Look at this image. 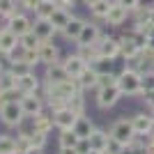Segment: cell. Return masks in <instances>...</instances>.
<instances>
[{
    "mask_svg": "<svg viewBox=\"0 0 154 154\" xmlns=\"http://www.w3.org/2000/svg\"><path fill=\"white\" fill-rule=\"evenodd\" d=\"M117 85L122 94L127 97H136L143 92V74L136 67H124L120 74H117Z\"/></svg>",
    "mask_w": 154,
    "mask_h": 154,
    "instance_id": "obj_1",
    "label": "cell"
},
{
    "mask_svg": "<svg viewBox=\"0 0 154 154\" xmlns=\"http://www.w3.org/2000/svg\"><path fill=\"white\" fill-rule=\"evenodd\" d=\"M26 117L28 115H26V110H23V106H21V99L19 101H7V103L0 106V120H2V124H7V127L19 129Z\"/></svg>",
    "mask_w": 154,
    "mask_h": 154,
    "instance_id": "obj_2",
    "label": "cell"
},
{
    "mask_svg": "<svg viewBox=\"0 0 154 154\" xmlns=\"http://www.w3.org/2000/svg\"><path fill=\"white\" fill-rule=\"evenodd\" d=\"M120 97H122V90H120V85L115 83V85H106V88H97L94 101L101 110H108L120 101Z\"/></svg>",
    "mask_w": 154,
    "mask_h": 154,
    "instance_id": "obj_3",
    "label": "cell"
},
{
    "mask_svg": "<svg viewBox=\"0 0 154 154\" xmlns=\"http://www.w3.org/2000/svg\"><path fill=\"white\" fill-rule=\"evenodd\" d=\"M115 140H120L122 145H127L129 147V143L134 140V136H136V129H134V122H131V117H124V120H117L113 127H110V131H108Z\"/></svg>",
    "mask_w": 154,
    "mask_h": 154,
    "instance_id": "obj_4",
    "label": "cell"
},
{
    "mask_svg": "<svg viewBox=\"0 0 154 154\" xmlns=\"http://www.w3.org/2000/svg\"><path fill=\"white\" fill-rule=\"evenodd\" d=\"M21 106H23V110H26L28 117H35L46 108V99L39 94V92H30V94L21 97Z\"/></svg>",
    "mask_w": 154,
    "mask_h": 154,
    "instance_id": "obj_5",
    "label": "cell"
},
{
    "mask_svg": "<svg viewBox=\"0 0 154 154\" xmlns=\"http://www.w3.org/2000/svg\"><path fill=\"white\" fill-rule=\"evenodd\" d=\"M129 16H131V12H129L124 5H110V9H108V14H106L103 21H106L110 28H120V26L127 23Z\"/></svg>",
    "mask_w": 154,
    "mask_h": 154,
    "instance_id": "obj_6",
    "label": "cell"
},
{
    "mask_svg": "<svg viewBox=\"0 0 154 154\" xmlns=\"http://www.w3.org/2000/svg\"><path fill=\"white\" fill-rule=\"evenodd\" d=\"M53 117H55V129H58V131L60 129H74V124H76V120H78V113H74L69 106H64V108L55 110Z\"/></svg>",
    "mask_w": 154,
    "mask_h": 154,
    "instance_id": "obj_7",
    "label": "cell"
},
{
    "mask_svg": "<svg viewBox=\"0 0 154 154\" xmlns=\"http://www.w3.org/2000/svg\"><path fill=\"white\" fill-rule=\"evenodd\" d=\"M39 60H42V64L60 62V48L53 44V39H46L39 44Z\"/></svg>",
    "mask_w": 154,
    "mask_h": 154,
    "instance_id": "obj_8",
    "label": "cell"
},
{
    "mask_svg": "<svg viewBox=\"0 0 154 154\" xmlns=\"http://www.w3.org/2000/svg\"><path fill=\"white\" fill-rule=\"evenodd\" d=\"M101 30H99V26H94V23H85L83 32H81V37H78L76 46H90V44H99V39H101Z\"/></svg>",
    "mask_w": 154,
    "mask_h": 154,
    "instance_id": "obj_9",
    "label": "cell"
},
{
    "mask_svg": "<svg viewBox=\"0 0 154 154\" xmlns=\"http://www.w3.org/2000/svg\"><path fill=\"white\" fill-rule=\"evenodd\" d=\"M32 30H35V35H37L42 42H46V39H53L55 37V26L51 23V19H35V23H32Z\"/></svg>",
    "mask_w": 154,
    "mask_h": 154,
    "instance_id": "obj_10",
    "label": "cell"
},
{
    "mask_svg": "<svg viewBox=\"0 0 154 154\" xmlns=\"http://www.w3.org/2000/svg\"><path fill=\"white\" fill-rule=\"evenodd\" d=\"M46 81H51V83H64L69 76V71L64 69L62 62H53V64H46V74H44Z\"/></svg>",
    "mask_w": 154,
    "mask_h": 154,
    "instance_id": "obj_11",
    "label": "cell"
},
{
    "mask_svg": "<svg viewBox=\"0 0 154 154\" xmlns=\"http://www.w3.org/2000/svg\"><path fill=\"white\" fill-rule=\"evenodd\" d=\"M19 44H21V37L14 30H9V28H7V30H0V51L5 53V55H9Z\"/></svg>",
    "mask_w": 154,
    "mask_h": 154,
    "instance_id": "obj_12",
    "label": "cell"
},
{
    "mask_svg": "<svg viewBox=\"0 0 154 154\" xmlns=\"http://www.w3.org/2000/svg\"><path fill=\"white\" fill-rule=\"evenodd\" d=\"M32 127H35V131L51 134V129L55 127V117H53V113H46V110H42L39 115L32 117Z\"/></svg>",
    "mask_w": 154,
    "mask_h": 154,
    "instance_id": "obj_13",
    "label": "cell"
},
{
    "mask_svg": "<svg viewBox=\"0 0 154 154\" xmlns=\"http://www.w3.org/2000/svg\"><path fill=\"white\" fill-rule=\"evenodd\" d=\"M9 30H14L19 37H23L26 32L32 30V21L28 19L26 14H16V12H14L12 14V21H9Z\"/></svg>",
    "mask_w": 154,
    "mask_h": 154,
    "instance_id": "obj_14",
    "label": "cell"
},
{
    "mask_svg": "<svg viewBox=\"0 0 154 154\" xmlns=\"http://www.w3.org/2000/svg\"><path fill=\"white\" fill-rule=\"evenodd\" d=\"M85 23H88V21L78 19V16H71V21L67 23V28L62 30V37L69 39V42H78V37H81V32H83Z\"/></svg>",
    "mask_w": 154,
    "mask_h": 154,
    "instance_id": "obj_15",
    "label": "cell"
},
{
    "mask_svg": "<svg viewBox=\"0 0 154 154\" xmlns=\"http://www.w3.org/2000/svg\"><path fill=\"white\" fill-rule=\"evenodd\" d=\"M62 64H64V69L69 71V76H74V78H78L81 76V71L88 67V62H85L78 53H74V55H67V58L62 60Z\"/></svg>",
    "mask_w": 154,
    "mask_h": 154,
    "instance_id": "obj_16",
    "label": "cell"
},
{
    "mask_svg": "<svg viewBox=\"0 0 154 154\" xmlns=\"http://www.w3.org/2000/svg\"><path fill=\"white\" fill-rule=\"evenodd\" d=\"M42 83H44V81H39L37 74H35V71H30V74H26V76H21V78H19V90L23 92V94H30V92H39Z\"/></svg>",
    "mask_w": 154,
    "mask_h": 154,
    "instance_id": "obj_17",
    "label": "cell"
},
{
    "mask_svg": "<svg viewBox=\"0 0 154 154\" xmlns=\"http://www.w3.org/2000/svg\"><path fill=\"white\" fill-rule=\"evenodd\" d=\"M131 122H134V129H136V134H149V129H152L154 124V117L152 113H136L134 117H131Z\"/></svg>",
    "mask_w": 154,
    "mask_h": 154,
    "instance_id": "obj_18",
    "label": "cell"
},
{
    "mask_svg": "<svg viewBox=\"0 0 154 154\" xmlns=\"http://www.w3.org/2000/svg\"><path fill=\"white\" fill-rule=\"evenodd\" d=\"M140 53H143V48L136 44L134 39H131V37H124L122 48H120V58H124V60H138Z\"/></svg>",
    "mask_w": 154,
    "mask_h": 154,
    "instance_id": "obj_19",
    "label": "cell"
},
{
    "mask_svg": "<svg viewBox=\"0 0 154 154\" xmlns=\"http://www.w3.org/2000/svg\"><path fill=\"white\" fill-rule=\"evenodd\" d=\"M97 81H99V74L94 71L92 64H88L83 71H81V76H78V83L83 90H90V88H97Z\"/></svg>",
    "mask_w": 154,
    "mask_h": 154,
    "instance_id": "obj_20",
    "label": "cell"
},
{
    "mask_svg": "<svg viewBox=\"0 0 154 154\" xmlns=\"http://www.w3.org/2000/svg\"><path fill=\"white\" fill-rule=\"evenodd\" d=\"M94 124H92V120L90 117H85V115H78V120H76V124H74V131L78 134V138H90V134L94 131Z\"/></svg>",
    "mask_w": 154,
    "mask_h": 154,
    "instance_id": "obj_21",
    "label": "cell"
},
{
    "mask_svg": "<svg viewBox=\"0 0 154 154\" xmlns=\"http://www.w3.org/2000/svg\"><path fill=\"white\" fill-rule=\"evenodd\" d=\"M69 21H71V12H69V9H62V7H58V9L53 12V16H51V23L55 26L58 32H62Z\"/></svg>",
    "mask_w": 154,
    "mask_h": 154,
    "instance_id": "obj_22",
    "label": "cell"
},
{
    "mask_svg": "<svg viewBox=\"0 0 154 154\" xmlns=\"http://www.w3.org/2000/svg\"><path fill=\"white\" fill-rule=\"evenodd\" d=\"M108 140H110V134H106L103 129H94L90 134V145H92V149H106V145H108Z\"/></svg>",
    "mask_w": 154,
    "mask_h": 154,
    "instance_id": "obj_23",
    "label": "cell"
},
{
    "mask_svg": "<svg viewBox=\"0 0 154 154\" xmlns=\"http://www.w3.org/2000/svg\"><path fill=\"white\" fill-rule=\"evenodd\" d=\"M78 140H81V138H78V134L74 129H60V136H58L60 147H76Z\"/></svg>",
    "mask_w": 154,
    "mask_h": 154,
    "instance_id": "obj_24",
    "label": "cell"
},
{
    "mask_svg": "<svg viewBox=\"0 0 154 154\" xmlns=\"http://www.w3.org/2000/svg\"><path fill=\"white\" fill-rule=\"evenodd\" d=\"M55 9H58L55 0H42L37 5V9H35V19H51Z\"/></svg>",
    "mask_w": 154,
    "mask_h": 154,
    "instance_id": "obj_25",
    "label": "cell"
},
{
    "mask_svg": "<svg viewBox=\"0 0 154 154\" xmlns=\"http://www.w3.org/2000/svg\"><path fill=\"white\" fill-rule=\"evenodd\" d=\"M76 53H78V55H81V58H83L88 64H92L97 58H99V55H101V53H99V46H97V44H90V46H76Z\"/></svg>",
    "mask_w": 154,
    "mask_h": 154,
    "instance_id": "obj_26",
    "label": "cell"
},
{
    "mask_svg": "<svg viewBox=\"0 0 154 154\" xmlns=\"http://www.w3.org/2000/svg\"><path fill=\"white\" fill-rule=\"evenodd\" d=\"M14 88H19V78L12 74V69L0 71V90L7 92V90H14Z\"/></svg>",
    "mask_w": 154,
    "mask_h": 154,
    "instance_id": "obj_27",
    "label": "cell"
},
{
    "mask_svg": "<svg viewBox=\"0 0 154 154\" xmlns=\"http://www.w3.org/2000/svg\"><path fill=\"white\" fill-rule=\"evenodd\" d=\"M113 64H115V58H106V55H99V58L92 62L97 74H113Z\"/></svg>",
    "mask_w": 154,
    "mask_h": 154,
    "instance_id": "obj_28",
    "label": "cell"
},
{
    "mask_svg": "<svg viewBox=\"0 0 154 154\" xmlns=\"http://www.w3.org/2000/svg\"><path fill=\"white\" fill-rule=\"evenodd\" d=\"M16 152H19L16 138H12L7 134H0V154H16Z\"/></svg>",
    "mask_w": 154,
    "mask_h": 154,
    "instance_id": "obj_29",
    "label": "cell"
},
{
    "mask_svg": "<svg viewBox=\"0 0 154 154\" xmlns=\"http://www.w3.org/2000/svg\"><path fill=\"white\" fill-rule=\"evenodd\" d=\"M9 69H12V74L16 78H21V76H26V74H30V71H35V67L28 64L26 60H14V62H9Z\"/></svg>",
    "mask_w": 154,
    "mask_h": 154,
    "instance_id": "obj_30",
    "label": "cell"
},
{
    "mask_svg": "<svg viewBox=\"0 0 154 154\" xmlns=\"http://www.w3.org/2000/svg\"><path fill=\"white\" fill-rule=\"evenodd\" d=\"M67 106H69L74 113H78V115H85V97H83V90L76 92L74 97H69V101H67Z\"/></svg>",
    "mask_w": 154,
    "mask_h": 154,
    "instance_id": "obj_31",
    "label": "cell"
},
{
    "mask_svg": "<svg viewBox=\"0 0 154 154\" xmlns=\"http://www.w3.org/2000/svg\"><path fill=\"white\" fill-rule=\"evenodd\" d=\"M108 9H110V2H108V0H99V2H94V5L90 7V14L94 16V19H106Z\"/></svg>",
    "mask_w": 154,
    "mask_h": 154,
    "instance_id": "obj_32",
    "label": "cell"
},
{
    "mask_svg": "<svg viewBox=\"0 0 154 154\" xmlns=\"http://www.w3.org/2000/svg\"><path fill=\"white\" fill-rule=\"evenodd\" d=\"M39 44H42V39L35 35V30L26 32V35L21 37V46H23V48H39Z\"/></svg>",
    "mask_w": 154,
    "mask_h": 154,
    "instance_id": "obj_33",
    "label": "cell"
},
{
    "mask_svg": "<svg viewBox=\"0 0 154 154\" xmlns=\"http://www.w3.org/2000/svg\"><path fill=\"white\" fill-rule=\"evenodd\" d=\"M46 140H48V134H42V131H35V134L30 136V143H32V147H42V149H44Z\"/></svg>",
    "mask_w": 154,
    "mask_h": 154,
    "instance_id": "obj_34",
    "label": "cell"
},
{
    "mask_svg": "<svg viewBox=\"0 0 154 154\" xmlns=\"http://www.w3.org/2000/svg\"><path fill=\"white\" fill-rule=\"evenodd\" d=\"M117 83V74H99L97 88H106V85H115Z\"/></svg>",
    "mask_w": 154,
    "mask_h": 154,
    "instance_id": "obj_35",
    "label": "cell"
},
{
    "mask_svg": "<svg viewBox=\"0 0 154 154\" xmlns=\"http://www.w3.org/2000/svg\"><path fill=\"white\" fill-rule=\"evenodd\" d=\"M16 2H19V0H0V14L12 16V14L16 12Z\"/></svg>",
    "mask_w": 154,
    "mask_h": 154,
    "instance_id": "obj_36",
    "label": "cell"
},
{
    "mask_svg": "<svg viewBox=\"0 0 154 154\" xmlns=\"http://www.w3.org/2000/svg\"><path fill=\"white\" fill-rule=\"evenodd\" d=\"M149 90H154V74H143V92H149Z\"/></svg>",
    "mask_w": 154,
    "mask_h": 154,
    "instance_id": "obj_37",
    "label": "cell"
},
{
    "mask_svg": "<svg viewBox=\"0 0 154 154\" xmlns=\"http://www.w3.org/2000/svg\"><path fill=\"white\" fill-rule=\"evenodd\" d=\"M76 149H78V154H88V152L92 149L90 138H81V140H78V145H76Z\"/></svg>",
    "mask_w": 154,
    "mask_h": 154,
    "instance_id": "obj_38",
    "label": "cell"
},
{
    "mask_svg": "<svg viewBox=\"0 0 154 154\" xmlns=\"http://www.w3.org/2000/svg\"><path fill=\"white\" fill-rule=\"evenodd\" d=\"M143 101H145V106H147V108H154V90L143 92Z\"/></svg>",
    "mask_w": 154,
    "mask_h": 154,
    "instance_id": "obj_39",
    "label": "cell"
},
{
    "mask_svg": "<svg viewBox=\"0 0 154 154\" xmlns=\"http://www.w3.org/2000/svg\"><path fill=\"white\" fill-rule=\"evenodd\" d=\"M120 5H124V7L129 9V12H134L136 7L140 5V0H120Z\"/></svg>",
    "mask_w": 154,
    "mask_h": 154,
    "instance_id": "obj_40",
    "label": "cell"
},
{
    "mask_svg": "<svg viewBox=\"0 0 154 154\" xmlns=\"http://www.w3.org/2000/svg\"><path fill=\"white\" fill-rule=\"evenodd\" d=\"M39 2H42V0H21V5L26 7V9H30V12H35V9H37Z\"/></svg>",
    "mask_w": 154,
    "mask_h": 154,
    "instance_id": "obj_41",
    "label": "cell"
},
{
    "mask_svg": "<svg viewBox=\"0 0 154 154\" xmlns=\"http://www.w3.org/2000/svg\"><path fill=\"white\" fill-rule=\"evenodd\" d=\"M55 5L62 9H74V0H55Z\"/></svg>",
    "mask_w": 154,
    "mask_h": 154,
    "instance_id": "obj_42",
    "label": "cell"
},
{
    "mask_svg": "<svg viewBox=\"0 0 154 154\" xmlns=\"http://www.w3.org/2000/svg\"><path fill=\"white\" fill-rule=\"evenodd\" d=\"M58 154H78V149L76 147H60Z\"/></svg>",
    "mask_w": 154,
    "mask_h": 154,
    "instance_id": "obj_43",
    "label": "cell"
},
{
    "mask_svg": "<svg viewBox=\"0 0 154 154\" xmlns=\"http://www.w3.org/2000/svg\"><path fill=\"white\" fill-rule=\"evenodd\" d=\"M138 7H147V9H154V0H140Z\"/></svg>",
    "mask_w": 154,
    "mask_h": 154,
    "instance_id": "obj_44",
    "label": "cell"
},
{
    "mask_svg": "<svg viewBox=\"0 0 154 154\" xmlns=\"http://www.w3.org/2000/svg\"><path fill=\"white\" fill-rule=\"evenodd\" d=\"M26 154H44V149H42V147H30Z\"/></svg>",
    "mask_w": 154,
    "mask_h": 154,
    "instance_id": "obj_45",
    "label": "cell"
},
{
    "mask_svg": "<svg viewBox=\"0 0 154 154\" xmlns=\"http://www.w3.org/2000/svg\"><path fill=\"white\" fill-rule=\"evenodd\" d=\"M94 2H99V0H83V5H85V7H88V9H90V7H92V5H94Z\"/></svg>",
    "mask_w": 154,
    "mask_h": 154,
    "instance_id": "obj_46",
    "label": "cell"
},
{
    "mask_svg": "<svg viewBox=\"0 0 154 154\" xmlns=\"http://www.w3.org/2000/svg\"><path fill=\"white\" fill-rule=\"evenodd\" d=\"M147 152H149V154H154V138L149 140V145H147Z\"/></svg>",
    "mask_w": 154,
    "mask_h": 154,
    "instance_id": "obj_47",
    "label": "cell"
},
{
    "mask_svg": "<svg viewBox=\"0 0 154 154\" xmlns=\"http://www.w3.org/2000/svg\"><path fill=\"white\" fill-rule=\"evenodd\" d=\"M88 154H106V152H101V149H90Z\"/></svg>",
    "mask_w": 154,
    "mask_h": 154,
    "instance_id": "obj_48",
    "label": "cell"
},
{
    "mask_svg": "<svg viewBox=\"0 0 154 154\" xmlns=\"http://www.w3.org/2000/svg\"><path fill=\"white\" fill-rule=\"evenodd\" d=\"M2 103H5V92L0 90V106H2Z\"/></svg>",
    "mask_w": 154,
    "mask_h": 154,
    "instance_id": "obj_49",
    "label": "cell"
},
{
    "mask_svg": "<svg viewBox=\"0 0 154 154\" xmlns=\"http://www.w3.org/2000/svg\"><path fill=\"white\" fill-rule=\"evenodd\" d=\"M149 134H152V136H154V124H152V129H149Z\"/></svg>",
    "mask_w": 154,
    "mask_h": 154,
    "instance_id": "obj_50",
    "label": "cell"
},
{
    "mask_svg": "<svg viewBox=\"0 0 154 154\" xmlns=\"http://www.w3.org/2000/svg\"><path fill=\"white\" fill-rule=\"evenodd\" d=\"M149 113H152V117H154V108H149Z\"/></svg>",
    "mask_w": 154,
    "mask_h": 154,
    "instance_id": "obj_51",
    "label": "cell"
},
{
    "mask_svg": "<svg viewBox=\"0 0 154 154\" xmlns=\"http://www.w3.org/2000/svg\"><path fill=\"white\" fill-rule=\"evenodd\" d=\"M16 154H26V152H21V149H19V152H16Z\"/></svg>",
    "mask_w": 154,
    "mask_h": 154,
    "instance_id": "obj_52",
    "label": "cell"
},
{
    "mask_svg": "<svg viewBox=\"0 0 154 154\" xmlns=\"http://www.w3.org/2000/svg\"><path fill=\"white\" fill-rule=\"evenodd\" d=\"M0 55H2V51H0Z\"/></svg>",
    "mask_w": 154,
    "mask_h": 154,
    "instance_id": "obj_53",
    "label": "cell"
},
{
    "mask_svg": "<svg viewBox=\"0 0 154 154\" xmlns=\"http://www.w3.org/2000/svg\"><path fill=\"white\" fill-rule=\"evenodd\" d=\"M134 154H138V152H134Z\"/></svg>",
    "mask_w": 154,
    "mask_h": 154,
    "instance_id": "obj_54",
    "label": "cell"
},
{
    "mask_svg": "<svg viewBox=\"0 0 154 154\" xmlns=\"http://www.w3.org/2000/svg\"><path fill=\"white\" fill-rule=\"evenodd\" d=\"M19 2H21V0H19Z\"/></svg>",
    "mask_w": 154,
    "mask_h": 154,
    "instance_id": "obj_55",
    "label": "cell"
}]
</instances>
